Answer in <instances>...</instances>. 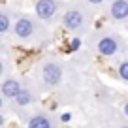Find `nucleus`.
Masks as SVG:
<instances>
[{
  "label": "nucleus",
  "instance_id": "1a4fd4ad",
  "mask_svg": "<svg viewBox=\"0 0 128 128\" xmlns=\"http://www.w3.org/2000/svg\"><path fill=\"white\" fill-rule=\"evenodd\" d=\"M32 100H34V94H32V90H30V88H24V87H23V88L19 90V94L13 98V104L19 106V108H24V106H28Z\"/></svg>",
  "mask_w": 128,
  "mask_h": 128
},
{
  "label": "nucleus",
  "instance_id": "f257e3e1",
  "mask_svg": "<svg viewBox=\"0 0 128 128\" xmlns=\"http://www.w3.org/2000/svg\"><path fill=\"white\" fill-rule=\"evenodd\" d=\"M62 66H60L58 62H45L44 66H42V79H44L45 85H49V87H56V85H60V81H62Z\"/></svg>",
  "mask_w": 128,
  "mask_h": 128
},
{
  "label": "nucleus",
  "instance_id": "39448f33",
  "mask_svg": "<svg viewBox=\"0 0 128 128\" xmlns=\"http://www.w3.org/2000/svg\"><path fill=\"white\" fill-rule=\"evenodd\" d=\"M21 88H23V85H21L19 79H15V77H6V79L2 81L0 92H2V96H4V100H13V98L19 94Z\"/></svg>",
  "mask_w": 128,
  "mask_h": 128
},
{
  "label": "nucleus",
  "instance_id": "ddd939ff",
  "mask_svg": "<svg viewBox=\"0 0 128 128\" xmlns=\"http://www.w3.org/2000/svg\"><path fill=\"white\" fill-rule=\"evenodd\" d=\"M126 113H128V106H126Z\"/></svg>",
  "mask_w": 128,
  "mask_h": 128
},
{
  "label": "nucleus",
  "instance_id": "20e7f679",
  "mask_svg": "<svg viewBox=\"0 0 128 128\" xmlns=\"http://www.w3.org/2000/svg\"><path fill=\"white\" fill-rule=\"evenodd\" d=\"M13 32H15V36L21 38V40H28V38L36 32V24H34V21L30 19V17H19V19L15 21V24H13Z\"/></svg>",
  "mask_w": 128,
  "mask_h": 128
},
{
  "label": "nucleus",
  "instance_id": "4468645a",
  "mask_svg": "<svg viewBox=\"0 0 128 128\" xmlns=\"http://www.w3.org/2000/svg\"><path fill=\"white\" fill-rule=\"evenodd\" d=\"M122 128H128V126H122Z\"/></svg>",
  "mask_w": 128,
  "mask_h": 128
},
{
  "label": "nucleus",
  "instance_id": "423d86ee",
  "mask_svg": "<svg viewBox=\"0 0 128 128\" xmlns=\"http://www.w3.org/2000/svg\"><path fill=\"white\" fill-rule=\"evenodd\" d=\"M96 49L104 56H113L119 51V42L113 36H102L100 40H98V44H96Z\"/></svg>",
  "mask_w": 128,
  "mask_h": 128
},
{
  "label": "nucleus",
  "instance_id": "6e6552de",
  "mask_svg": "<svg viewBox=\"0 0 128 128\" xmlns=\"http://www.w3.org/2000/svg\"><path fill=\"white\" fill-rule=\"evenodd\" d=\"M26 128H53V120H51V117L38 113V115H32L28 119Z\"/></svg>",
  "mask_w": 128,
  "mask_h": 128
},
{
  "label": "nucleus",
  "instance_id": "9d476101",
  "mask_svg": "<svg viewBox=\"0 0 128 128\" xmlns=\"http://www.w3.org/2000/svg\"><path fill=\"white\" fill-rule=\"evenodd\" d=\"M10 30V15L6 12H0V34H6Z\"/></svg>",
  "mask_w": 128,
  "mask_h": 128
},
{
  "label": "nucleus",
  "instance_id": "7ed1b4c3",
  "mask_svg": "<svg viewBox=\"0 0 128 128\" xmlns=\"http://www.w3.org/2000/svg\"><path fill=\"white\" fill-rule=\"evenodd\" d=\"M83 23H85V15H83V12H81L79 8H70V10L64 12L62 24L68 28V30H79V28L83 26Z\"/></svg>",
  "mask_w": 128,
  "mask_h": 128
},
{
  "label": "nucleus",
  "instance_id": "9b49d317",
  "mask_svg": "<svg viewBox=\"0 0 128 128\" xmlns=\"http://www.w3.org/2000/svg\"><path fill=\"white\" fill-rule=\"evenodd\" d=\"M117 72H119V77L122 81H128V60H122V62L119 64V70H117Z\"/></svg>",
  "mask_w": 128,
  "mask_h": 128
},
{
  "label": "nucleus",
  "instance_id": "f03ea898",
  "mask_svg": "<svg viewBox=\"0 0 128 128\" xmlns=\"http://www.w3.org/2000/svg\"><path fill=\"white\" fill-rule=\"evenodd\" d=\"M34 12H36L38 19L49 21V19L55 17L56 12H58V2H56V0H36Z\"/></svg>",
  "mask_w": 128,
  "mask_h": 128
},
{
  "label": "nucleus",
  "instance_id": "0eeeda50",
  "mask_svg": "<svg viewBox=\"0 0 128 128\" xmlns=\"http://www.w3.org/2000/svg\"><path fill=\"white\" fill-rule=\"evenodd\" d=\"M109 15L115 21H126L128 19V0H113L109 6Z\"/></svg>",
  "mask_w": 128,
  "mask_h": 128
},
{
  "label": "nucleus",
  "instance_id": "f8f14e48",
  "mask_svg": "<svg viewBox=\"0 0 128 128\" xmlns=\"http://www.w3.org/2000/svg\"><path fill=\"white\" fill-rule=\"evenodd\" d=\"M88 4H94V6H100L102 2H106V0H87Z\"/></svg>",
  "mask_w": 128,
  "mask_h": 128
}]
</instances>
